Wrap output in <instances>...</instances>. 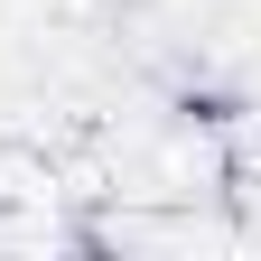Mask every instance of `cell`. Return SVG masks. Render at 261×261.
<instances>
[{
  "label": "cell",
  "instance_id": "obj_1",
  "mask_svg": "<svg viewBox=\"0 0 261 261\" xmlns=\"http://www.w3.org/2000/svg\"><path fill=\"white\" fill-rule=\"evenodd\" d=\"M65 205V177H56V149H28V140H0V224L10 215H47Z\"/></svg>",
  "mask_w": 261,
  "mask_h": 261
}]
</instances>
